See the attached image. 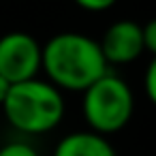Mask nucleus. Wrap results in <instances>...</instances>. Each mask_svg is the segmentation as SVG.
I'll list each match as a JSON object with an SVG mask.
<instances>
[{"mask_svg": "<svg viewBox=\"0 0 156 156\" xmlns=\"http://www.w3.org/2000/svg\"><path fill=\"white\" fill-rule=\"evenodd\" d=\"M41 71L58 90L83 92L109 71L98 41L81 32H58L41 51Z\"/></svg>", "mask_w": 156, "mask_h": 156, "instance_id": "nucleus-1", "label": "nucleus"}, {"mask_svg": "<svg viewBox=\"0 0 156 156\" xmlns=\"http://www.w3.org/2000/svg\"><path fill=\"white\" fill-rule=\"evenodd\" d=\"M0 107L9 124L26 135L49 133L64 118L62 90L39 77L13 83Z\"/></svg>", "mask_w": 156, "mask_h": 156, "instance_id": "nucleus-2", "label": "nucleus"}, {"mask_svg": "<svg viewBox=\"0 0 156 156\" xmlns=\"http://www.w3.org/2000/svg\"><path fill=\"white\" fill-rule=\"evenodd\" d=\"M81 109L90 130L107 137L122 130L130 122L135 111V94L126 79L107 71L88 90H83Z\"/></svg>", "mask_w": 156, "mask_h": 156, "instance_id": "nucleus-3", "label": "nucleus"}, {"mask_svg": "<svg viewBox=\"0 0 156 156\" xmlns=\"http://www.w3.org/2000/svg\"><path fill=\"white\" fill-rule=\"evenodd\" d=\"M43 45L28 32H7L0 37V75L11 86L34 79L41 71Z\"/></svg>", "mask_w": 156, "mask_h": 156, "instance_id": "nucleus-4", "label": "nucleus"}, {"mask_svg": "<svg viewBox=\"0 0 156 156\" xmlns=\"http://www.w3.org/2000/svg\"><path fill=\"white\" fill-rule=\"evenodd\" d=\"M107 64H128L143 54L141 26L133 20L113 22L98 41Z\"/></svg>", "mask_w": 156, "mask_h": 156, "instance_id": "nucleus-5", "label": "nucleus"}, {"mask_svg": "<svg viewBox=\"0 0 156 156\" xmlns=\"http://www.w3.org/2000/svg\"><path fill=\"white\" fill-rule=\"evenodd\" d=\"M54 156H115L111 141L94 130H77L62 137Z\"/></svg>", "mask_w": 156, "mask_h": 156, "instance_id": "nucleus-6", "label": "nucleus"}, {"mask_svg": "<svg viewBox=\"0 0 156 156\" xmlns=\"http://www.w3.org/2000/svg\"><path fill=\"white\" fill-rule=\"evenodd\" d=\"M0 156H39V152L26 141H9L0 147Z\"/></svg>", "mask_w": 156, "mask_h": 156, "instance_id": "nucleus-7", "label": "nucleus"}, {"mask_svg": "<svg viewBox=\"0 0 156 156\" xmlns=\"http://www.w3.org/2000/svg\"><path fill=\"white\" fill-rule=\"evenodd\" d=\"M141 37H143V51H150L154 58L156 56V17L150 20L145 26H141Z\"/></svg>", "mask_w": 156, "mask_h": 156, "instance_id": "nucleus-8", "label": "nucleus"}, {"mask_svg": "<svg viewBox=\"0 0 156 156\" xmlns=\"http://www.w3.org/2000/svg\"><path fill=\"white\" fill-rule=\"evenodd\" d=\"M143 86H145V94L150 98L152 105H156V56L152 58V62L145 69V77H143Z\"/></svg>", "mask_w": 156, "mask_h": 156, "instance_id": "nucleus-9", "label": "nucleus"}, {"mask_svg": "<svg viewBox=\"0 0 156 156\" xmlns=\"http://www.w3.org/2000/svg\"><path fill=\"white\" fill-rule=\"evenodd\" d=\"M75 2L81 7V9H86V11H94V13H98V11H107V9H111L118 0H75Z\"/></svg>", "mask_w": 156, "mask_h": 156, "instance_id": "nucleus-10", "label": "nucleus"}, {"mask_svg": "<svg viewBox=\"0 0 156 156\" xmlns=\"http://www.w3.org/2000/svg\"><path fill=\"white\" fill-rule=\"evenodd\" d=\"M9 88H11V83L0 75V105L5 103V98H7V94H9Z\"/></svg>", "mask_w": 156, "mask_h": 156, "instance_id": "nucleus-11", "label": "nucleus"}]
</instances>
